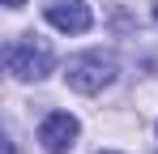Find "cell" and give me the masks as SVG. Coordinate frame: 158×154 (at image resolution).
<instances>
[{
  "label": "cell",
  "instance_id": "1",
  "mask_svg": "<svg viewBox=\"0 0 158 154\" xmlns=\"http://www.w3.org/2000/svg\"><path fill=\"white\" fill-rule=\"evenodd\" d=\"M64 81L77 94H98L103 86L115 81V60L103 56V51H81V56H73L64 64Z\"/></svg>",
  "mask_w": 158,
  "mask_h": 154
},
{
  "label": "cell",
  "instance_id": "2",
  "mask_svg": "<svg viewBox=\"0 0 158 154\" xmlns=\"http://www.w3.org/2000/svg\"><path fill=\"white\" fill-rule=\"evenodd\" d=\"M4 69L17 77V81H39V77L52 73V51H47V43H43L39 34H26V39H17V43H9Z\"/></svg>",
  "mask_w": 158,
  "mask_h": 154
},
{
  "label": "cell",
  "instance_id": "3",
  "mask_svg": "<svg viewBox=\"0 0 158 154\" xmlns=\"http://www.w3.org/2000/svg\"><path fill=\"white\" fill-rule=\"evenodd\" d=\"M77 133H81L77 116H69V111H52V116L39 124V141H43L47 154H64V150H73Z\"/></svg>",
  "mask_w": 158,
  "mask_h": 154
},
{
  "label": "cell",
  "instance_id": "4",
  "mask_svg": "<svg viewBox=\"0 0 158 154\" xmlns=\"http://www.w3.org/2000/svg\"><path fill=\"white\" fill-rule=\"evenodd\" d=\"M47 22L56 30H64V34H85L94 17H90L85 0H56V4H47Z\"/></svg>",
  "mask_w": 158,
  "mask_h": 154
},
{
  "label": "cell",
  "instance_id": "5",
  "mask_svg": "<svg viewBox=\"0 0 158 154\" xmlns=\"http://www.w3.org/2000/svg\"><path fill=\"white\" fill-rule=\"evenodd\" d=\"M4 4H9V9H22V0H4Z\"/></svg>",
  "mask_w": 158,
  "mask_h": 154
},
{
  "label": "cell",
  "instance_id": "6",
  "mask_svg": "<svg viewBox=\"0 0 158 154\" xmlns=\"http://www.w3.org/2000/svg\"><path fill=\"white\" fill-rule=\"evenodd\" d=\"M154 22H158V0H154Z\"/></svg>",
  "mask_w": 158,
  "mask_h": 154
},
{
  "label": "cell",
  "instance_id": "7",
  "mask_svg": "<svg viewBox=\"0 0 158 154\" xmlns=\"http://www.w3.org/2000/svg\"><path fill=\"white\" fill-rule=\"evenodd\" d=\"M98 154H115V150H98Z\"/></svg>",
  "mask_w": 158,
  "mask_h": 154
}]
</instances>
